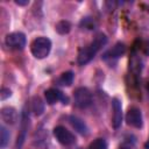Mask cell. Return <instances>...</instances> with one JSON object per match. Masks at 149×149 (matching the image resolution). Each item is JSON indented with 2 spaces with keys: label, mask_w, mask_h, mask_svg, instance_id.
I'll use <instances>...</instances> for the list:
<instances>
[{
  "label": "cell",
  "mask_w": 149,
  "mask_h": 149,
  "mask_svg": "<svg viewBox=\"0 0 149 149\" xmlns=\"http://www.w3.org/2000/svg\"><path fill=\"white\" fill-rule=\"evenodd\" d=\"M81 28H85V29H88V30H92L94 29L95 27V22L92 17H83L81 21H80V24H79Z\"/></svg>",
  "instance_id": "d6986e66"
},
{
  "label": "cell",
  "mask_w": 149,
  "mask_h": 149,
  "mask_svg": "<svg viewBox=\"0 0 149 149\" xmlns=\"http://www.w3.org/2000/svg\"><path fill=\"white\" fill-rule=\"evenodd\" d=\"M55 30L59 34V35H66L70 33L71 30V23L68 20H61L56 23L55 26Z\"/></svg>",
  "instance_id": "9a60e30c"
},
{
  "label": "cell",
  "mask_w": 149,
  "mask_h": 149,
  "mask_svg": "<svg viewBox=\"0 0 149 149\" xmlns=\"http://www.w3.org/2000/svg\"><path fill=\"white\" fill-rule=\"evenodd\" d=\"M146 87H147V91H148V93H149V78H148V80H147V84H146Z\"/></svg>",
  "instance_id": "603a6c76"
},
{
  "label": "cell",
  "mask_w": 149,
  "mask_h": 149,
  "mask_svg": "<svg viewBox=\"0 0 149 149\" xmlns=\"http://www.w3.org/2000/svg\"><path fill=\"white\" fill-rule=\"evenodd\" d=\"M74 106L78 108H87L92 105V93L87 87H78L73 92Z\"/></svg>",
  "instance_id": "3957f363"
},
{
  "label": "cell",
  "mask_w": 149,
  "mask_h": 149,
  "mask_svg": "<svg viewBox=\"0 0 149 149\" xmlns=\"http://www.w3.org/2000/svg\"><path fill=\"white\" fill-rule=\"evenodd\" d=\"M112 108H113L112 125H113L114 129H119L121 127V125H122V119H123L121 100L118 99V98H113L112 99Z\"/></svg>",
  "instance_id": "30bf717a"
},
{
  "label": "cell",
  "mask_w": 149,
  "mask_h": 149,
  "mask_svg": "<svg viewBox=\"0 0 149 149\" xmlns=\"http://www.w3.org/2000/svg\"><path fill=\"white\" fill-rule=\"evenodd\" d=\"M135 136L134 135H127L123 140V142L120 144L119 149H133L135 146Z\"/></svg>",
  "instance_id": "ac0fdd59"
},
{
  "label": "cell",
  "mask_w": 149,
  "mask_h": 149,
  "mask_svg": "<svg viewBox=\"0 0 149 149\" xmlns=\"http://www.w3.org/2000/svg\"><path fill=\"white\" fill-rule=\"evenodd\" d=\"M29 113L27 111V108L24 107L22 109V113H21V121H20V132L17 134V137H16V143H15V148L16 149H21L23 143H24V140L27 137V132H28V128H29Z\"/></svg>",
  "instance_id": "8992f818"
},
{
  "label": "cell",
  "mask_w": 149,
  "mask_h": 149,
  "mask_svg": "<svg viewBox=\"0 0 149 149\" xmlns=\"http://www.w3.org/2000/svg\"><path fill=\"white\" fill-rule=\"evenodd\" d=\"M51 50V41L45 36H38L30 43L31 55L37 59L45 58Z\"/></svg>",
  "instance_id": "7a4b0ae2"
},
{
  "label": "cell",
  "mask_w": 149,
  "mask_h": 149,
  "mask_svg": "<svg viewBox=\"0 0 149 149\" xmlns=\"http://www.w3.org/2000/svg\"><path fill=\"white\" fill-rule=\"evenodd\" d=\"M144 148H146V149H149V137H148V140H147V142L144 143Z\"/></svg>",
  "instance_id": "7402d4cb"
},
{
  "label": "cell",
  "mask_w": 149,
  "mask_h": 149,
  "mask_svg": "<svg viewBox=\"0 0 149 149\" xmlns=\"http://www.w3.org/2000/svg\"><path fill=\"white\" fill-rule=\"evenodd\" d=\"M127 50V47L123 42H116L111 49H108L107 51L104 52L102 55V59L104 61H111V59H118L120 57H122L125 55Z\"/></svg>",
  "instance_id": "9c48e42d"
},
{
  "label": "cell",
  "mask_w": 149,
  "mask_h": 149,
  "mask_svg": "<svg viewBox=\"0 0 149 149\" xmlns=\"http://www.w3.org/2000/svg\"><path fill=\"white\" fill-rule=\"evenodd\" d=\"M12 95V91L8 87H2L1 88V93H0V98L1 100H6L7 98H9Z\"/></svg>",
  "instance_id": "ffe728a7"
},
{
  "label": "cell",
  "mask_w": 149,
  "mask_h": 149,
  "mask_svg": "<svg viewBox=\"0 0 149 149\" xmlns=\"http://www.w3.org/2000/svg\"><path fill=\"white\" fill-rule=\"evenodd\" d=\"M1 119L7 125H14L19 119V113L14 107H3L1 109Z\"/></svg>",
  "instance_id": "7c38bea8"
},
{
  "label": "cell",
  "mask_w": 149,
  "mask_h": 149,
  "mask_svg": "<svg viewBox=\"0 0 149 149\" xmlns=\"http://www.w3.org/2000/svg\"><path fill=\"white\" fill-rule=\"evenodd\" d=\"M15 3L19 6H27L29 5V0H15Z\"/></svg>",
  "instance_id": "44dd1931"
},
{
  "label": "cell",
  "mask_w": 149,
  "mask_h": 149,
  "mask_svg": "<svg viewBox=\"0 0 149 149\" xmlns=\"http://www.w3.org/2000/svg\"><path fill=\"white\" fill-rule=\"evenodd\" d=\"M9 137H10V134L8 132V129L1 125L0 126V148L1 149H5L9 142Z\"/></svg>",
  "instance_id": "2e32d148"
},
{
  "label": "cell",
  "mask_w": 149,
  "mask_h": 149,
  "mask_svg": "<svg viewBox=\"0 0 149 149\" xmlns=\"http://www.w3.org/2000/svg\"><path fill=\"white\" fill-rule=\"evenodd\" d=\"M30 106H31V111L35 115H41L43 112H44V102L43 100L40 98V97H34L31 99V102H30Z\"/></svg>",
  "instance_id": "5bb4252c"
},
{
  "label": "cell",
  "mask_w": 149,
  "mask_h": 149,
  "mask_svg": "<svg viewBox=\"0 0 149 149\" xmlns=\"http://www.w3.org/2000/svg\"><path fill=\"white\" fill-rule=\"evenodd\" d=\"M5 43L12 50H22L27 44V37L21 31H14L6 35Z\"/></svg>",
  "instance_id": "277c9868"
},
{
  "label": "cell",
  "mask_w": 149,
  "mask_h": 149,
  "mask_svg": "<svg viewBox=\"0 0 149 149\" xmlns=\"http://www.w3.org/2000/svg\"><path fill=\"white\" fill-rule=\"evenodd\" d=\"M56 140L63 146H72L76 143V136L64 126H56L52 130Z\"/></svg>",
  "instance_id": "5b68a950"
},
{
  "label": "cell",
  "mask_w": 149,
  "mask_h": 149,
  "mask_svg": "<svg viewBox=\"0 0 149 149\" xmlns=\"http://www.w3.org/2000/svg\"><path fill=\"white\" fill-rule=\"evenodd\" d=\"M126 122L128 126H132L134 128H142L143 126V116L142 112L137 107H129L127 113H126Z\"/></svg>",
  "instance_id": "ba28073f"
},
{
  "label": "cell",
  "mask_w": 149,
  "mask_h": 149,
  "mask_svg": "<svg viewBox=\"0 0 149 149\" xmlns=\"http://www.w3.org/2000/svg\"><path fill=\"white\" fill-rule=\"evenodd\" d=\"M73 79H74V73L72 71H65L58 77L56 84L59 86H70L73 83Z\"/></svg>",
  "instance_id": "4fadbf2b"
},
{
  "label": "cell",
  "mask_w": 149,
  "mask_h": 149,
  "mask_svg": "<svg viewBox=\"0 0 149 149\" xmlns=\"http://www.w3.org/2000/svg\"><path fill=\"white\" fill-rule=\"evenodd\" d=\"M44 98H45V102L48 105H55L58 101H62L63 105H68L70 101L69 97L65 93H63L61 90L55 88V87H50V88L45 90Z\"/></svg>",
  "instance_id": "52a82bcc"
},
{
  "label": "cell",
  "mask_w": 149,
  "mask_h": 149,
  "mask_svg": "<svg viewBox=\"0 0 149 149\" xmlns=\"http://www.w3.org/2000/svg\"><path fill=\"white\" fill-rule=\"evenodd\" d=\"M68 120H69L70 125L72 126V128H73L77 133H79V134L83 135V136H86V135L88 134V127H87V125L84 122V120H81V119L78 118L77 115H70Z\"/></svg>",
  "instance_id": "8fae6325"
},
{
  "label": "cell",
  "mask_w": 149,
  "mask_h": 149,
  "mask_svg": "<svg viewBox=\"0 0 149 149\" xmlns=\"http://www.w3.org/2000/svg\"><path fill=\"white\" fill-rule=\"evenodd\" d=\"M88 149H107V142L102 137H98L90 143Z\"/></svg>",
  "instance_id": "e0dca14e"
},
{
  "label": "cell",
  "mask_w": 149,
  "mask_h": 149,
  "mask_svg": "<svg viewBox=\"0 0 149 149\" xmlns=\"http://www.w3.org/2000/svg\"><path fill=\"white\" fill-rule=\"evenodd\" d=\"M106 43H107V36L104 33L97 34L87 45H85L79 50L77 56V63L79 65H86L87 63H90L98 54V51L106 45Z\"/></svg>",
  "instance_id": "6da1fadb"
}]
</instances>
